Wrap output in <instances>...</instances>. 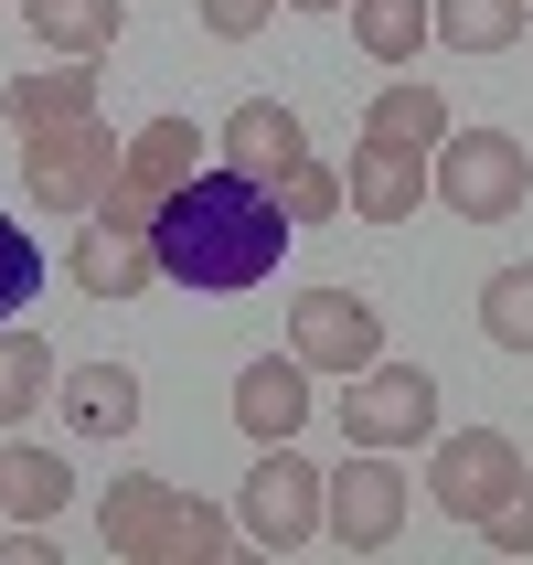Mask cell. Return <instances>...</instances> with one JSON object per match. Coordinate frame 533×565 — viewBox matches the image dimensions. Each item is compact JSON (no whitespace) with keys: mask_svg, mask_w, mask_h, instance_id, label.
<instances>
[{"mask_svg":"<svg viewBox=\"0 0 533 565\" xmlns=\"http://www.w3.org/2000/svg\"><path fill=\"white\" fill-rule=\"evenodd\" d=\"M363 139H384V150H416V160H427V150L448 139V96H438V86H416V75H395V86L363 107Z\"/></svg>","mask_w":533,"mask_h":565,"instance_id":"cell-18","label":"cell"},{"mask_svg":"<svg viewBox=\"0 0 533 565\" xmlns=\"http://www.w3.org/2000/svg\"><path fill=\"white\" fill-rule=\"evenodd\" d=\"M512 480H523V448H512L502 427H448V438H427V502H438L448 523H480Z\"/></svg>","mask_w":533,"mask_h":565,"instance_id":"cell-8","label":"cell"},{"mask_svg":"<svg viewBox=\"0 0 533 565\" xmlns=\"http://www.w3.org/2000/svg\"><path fill=\"white\" fill-rule=\"evenodd\" d=\"M64 267H75L86 299H139V288L160 278V246H150L139 214H107V203H96V214L75 224V256H64Z\"/></svg>","mask_w":533,"mask_h":565,"instance_id":"cell-11","label":"cell"},{"mask_svg":"<svg viewBox=\"0 0 533 565\" xmlns=\"http://www.w3.org/2000/svg\"><path fill=\"white\" fill-rule=\"evenodd\" d=\"M288 203L256 171H235V160H203L171 203L150 214V246H160V278L171 288H256V278H278V256H288Z\"/></svg>","mask_w":533,"mask_h":565,"instance_id":"cell-1","label":"cell"},{"mask_svg":"<svg viewBox=\"0 0 533 565\" xmlns=\"http://www.w3.org/2000/svg\"><path fill=\"white\" fill-rule=\"evenodd\" d=\"M32 288H43V246H32L22 224L0 214V320H11V310H32Z\"/></svg>","mask_w":533,"mask_h":565,"instance_id":"cell-24","label":"cell"},{"mask_svg":"<svg viewBox=\"0 0 533 565\" xmlns=\"http://www.w3.org/2000/svg\"><path fill=\"white\" fill-rule=\"evenodd\" d=\"M96 544L128 555V565H214L224 544H235V512H214L203 491H182V480H107Z\"/></svg>","mask_w":533,"mask_h":565,"instance_id":"cell-2","label":"cell"},{"mask_svg":"<svg viewBox=\"0 0 533 565\" xmlns=\"http://www.w3.org/2000/svg\"><path fill=\"white\" fill-rule=\"evenodd\" d=\"M342 22H352V43H363L374 64H416L427 43H438V0H352Z\"/></svg>","mask_w":533,"mask_h":565,"instance_id":"cell-19","label":"cell"},{"mask_svg":"<svg viewBox=\"0 0 533 565\" xmlns=\"http://www.w3.org/2000/svg\"><path fill=\"white\" fill-rule=\"evenodd\" d=\"M288 352L310 363V374H363L384 363V310L374 299H352V288H299V310H288Z\"/></svg>","mask_w":533,"mask_h":565,"instance_id":"cell-9","label":"cell"},{"mask_svg":"<svg viewBox=\"0 0 533 565\" xmlns=\"http://www.w3.org/2000/svg\"><path fill=\"white\" fill-rule=\"evenodd\" d=\"M214 150L235 160V171H256L267 192H278L288 171L310 160V128H299V107H278V96H246V107H235V118L214 128Z\"/></svg>","mask_w":533,"mask_h":565,"instance_id":"cell-13","label":"cell"},{"mask_svg":"<svg viewBox=\"0 0 533 565\" xmlns=\"http://www.w3.org/2000/svg\"><path fill=\"white\" fill-rule=\"evenodd\" d=\"M278 203H288V224H331V203H342V171H320V160H299L278 182Z\"/></svg>","mask_w":533,"mask_h":565,"instance_id":"cell-26","label":"cell"},{"mask_svg":"<svg viewBox=\"0 0 533 565\" xmlns=\"http://www.w3.org/2000/svg\"><path fill=\"white\" fill-rule=\"evenodd\" d=\"M427 192L459 224H512L533 203V150L512 128H448L438 150H427Z\"/></svg>","mask_w":533,"mask_h":565,"instance_id":"cell-3","label":"cell"},{"mask_svg":"<svg viewBox=\"0 0 533 565\" xmlns=\"http://www.w3.org/2000/svg\"><path fill=\"white\" fill-rule=\"evenodd\" d=\"M54 406L75 416V438H128V427H139V374H128V363H75V374L54 384Z\"/></svg>","mask_w":533,"mask_h":565,"instance_id":"cell-16","label":"cell"},{"mask_svg":"<svg viewBox=\"0 0 533 565\" xmlns=\"http://www.w3.org/2000/svg\"><path fill=\"white\" fill-rule=\"evenodd\" d=\"M320 491H331V470H310L288 438H278V448H256L246 491H235V534L267 544V555H299V544L320 534Z\"/></svg>","mask_w":533,"mask_h":565,"instance_id":"cell-5","label":"cell"},{"mask_svg":"<svg viewBox=\"0 0 533 565\" xmlns=\"http://www.w3.org/2000/svg\"><path fill=\"white\" fill-rule=\"evenodd\" d=\"M480 544H491V555H533V470L512 480L491 512H480Z\"/></svg>","mask_w":533,"mask_h":565,"instance_id":"cell-25","label":"cell"},{"mask_svg":"<svg viewBox=\"0 0 533 565\" xmlns=\"http://www.w3.org/2000/svg\"><path fill=\"white\" fill-rule=\"evenodd\" d=\"M75 502V470H64L54 448H0V512H22V523H54V512Z\"/></svg>","mask_w":533,"mask_h":565,"instance_id":"cell-21","label":"cell"},{"mask_svg":"<svg viewBox=\"0 0 533 565\" xmlns=\"http://www.w3.org/2000/svg\"><path fill=\"white\" fill-rule=\"evenodd\" d=\"M342 203L363 224H406L416 203H427V160L416 150H384V139H363L352 150V171H342Z\"/></svg>","mask_w":533,"mask_h":565,"instance_id":"cell-15","label":"cell"},{"mask_svg":"<svg viewBox=\"0 0 533 565\" xmlns=\"http://www.w3.org/2000/svg\"><path fill=\"white\" fill-rule=\"evenodd\" d=\"M96 86H107V64L54 54V64H32V75H11V86H0V118H11V139H43V128L96 118Z\"/></svg>","mask_w":533,"mask_h":565,"instance_id":"cell-12","label":"cell"},{"mask_svg":"<svg viewBox=\"0 0 533 565\" xmlns=\"http://www.w3.org/2000/svg\"><path fill=\"white\" fill-rule=\"evenodd\" d=\"M22 22L43 32V54L107 64V54H118V32H128V11H118V0H22Z\"/></svg>","mask_w":533,"mask_h":565,"instance_id":"cell-17","label":"cell"},{"mask_svg":"<svg viewBox=\"0 0 533 565\" xmlns=\"http://www.w3.org/2000/svg\"><path fill=\"white\" fill-rule=\"evenodd\" d=\"M406 470H395V448H352L331 491H320V534L342 544V555H384V544L406 534Z\"/></svg>","mask_w":533,"mask_h":565,"instance_id":"cell-6","label":"cell"},{"mask_svg":"<svg viewBox=\"0 0 533 565\" xmlns=\"http://www.w3.org/2000/svg\"><path fill=\"white\" fill-rule=\"evenodd\" d=\"M288 11H352V0H288Z\"/></svg>","mask_w":533,"mask_h":565,"instance_id":"cell-28","label":"cell"},{"mask_svg":"<svg viewBox=\"0 0 533 565\" xmlns=\"http://www.w3.org/2000/svg\"><path fill=\"white\" fill-rule=\"evenodd\" d=\"M480 331L502 352H533V267H491L480 278Z\"/></svg>","mask_w":533,"mask_h":565,"instance_id":"cell-23","label":"cell"},{"mask_svg":"<svg viewBox=\"0 0 533 565\" xmlns=\"http://www.w3.org/2000/svg\"><path fill=\"white\" fill-rule=\"evenodd\" d=\"M203 150H214V139H203L192 118H150L139 139H128V160H118V192H107V214H139V224H150L160 203H171V192L203 171Z\"/></svg>","mask_w":533,"mask_h":565,"instance_id":"cell-10","label":"cell"},{"mask_svg":"<svg viewBox=\"0 0 533 565\" xmlns=\"http://www.w3.org/2000/svg\"><path fill=\"white\" fill-rule=\"evenodd\" d=\"M533 22V0H438V43L448 54H512Z\"/></svg>","mask_w":533,"mask_h":565,"instance_id":"cell-22","label":"cell"},{"mask_svg":"<svg viewBox=\"0 0 533 565\" xmlns=\"http://www.w3.org/2000/svg\"><path fill=\"white\" fill-rule=\"evenodd\" d=\"M118 160H128V139H107V118L43 128V139H22V192L43 214H96L118 192Z\"/></svg>","mask_w":533,"mask_h":565,"instance_id":"cell-4","label":"cell"},{"mask_svg":"<svg viewBox=\"0 0 533 565\" xmlns=\"http://www.w3.org/2000/svg\"><path fill=\"white\" fill-rule=\"evenodd\" d=\"M267 22H278V0H203V32L214 43H256Z\"/></svg>","mask_w":533,"mask_h":565,"instance_id":"cell-27","label":"cell"},{"mask_svg":"<svg viewBox=\"0 0 533 565\" xmlns=\"http://www.w3.org/2000/svg\"><path fill=\"white\" fill-rule=\"evenodd\" d=\"M299 416H310V363H299V352H267V363L235 374V427H246L256 448L299 438Z\"/></svg>","mask_w":533,"mask_h":565,"instance_id":"cell-14","label":"cell"},{"mask_svg":"<svg viewBox=\"0 0 533 565\" xmlns=\"http://www.w3.org/2000/svg\"><path fill=\"white\" fill-rule=\"evenodd\" d=\"M342 438L352 448H427L438 438V374L416 363H363L342 395Z\"/></svg>","mask_w":533,"mask_h":565,"instance_id":"cell-7","label":"cell"},{"mask_svg":"<svg viewBox=\"0 0 533 565\" xmlns=\"http://www.w3.org/2000/svg\"><path fill=\"white\" fill-rule=\"evenodd\" d=\"M54 384H64L54 342H43V331H11V320H0V427H11V438H22V416L43 406Z\"/></svg>","mask_w":533,"mask_h":565,"instance_id":"cell-20","label":"cell"}]
</instances>
